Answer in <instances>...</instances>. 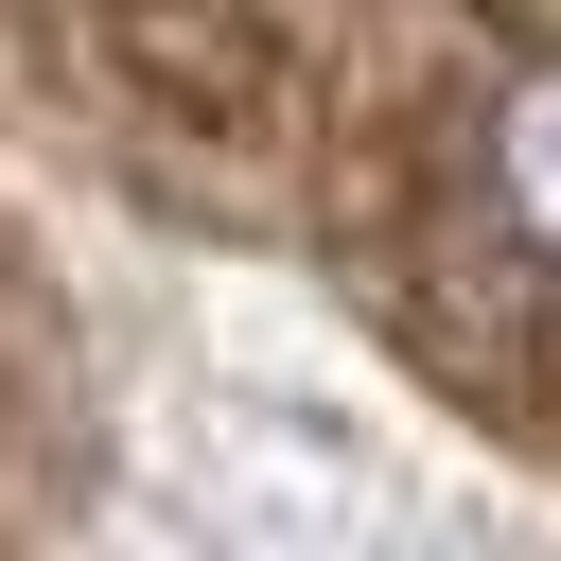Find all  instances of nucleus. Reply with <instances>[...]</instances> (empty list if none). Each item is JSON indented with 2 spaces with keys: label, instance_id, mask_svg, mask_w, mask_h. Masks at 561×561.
<instances>
[{
  "label": "nucleus",
  "instance_id": "nucleus-1",
  "mask_svg": "<svg viewBox=\"0 0 561 561\" xmlns=\"http://www.w3.org/2000/svg\"><path fill=\"white\" fill-rule=\"evenodd\" d=\"M456 228L491 280L561 298V35H526L491 88H473V140H456Z\"/></svg>",
  "mask_w": 561,
  "mask_h": 561
}]
</instances>
